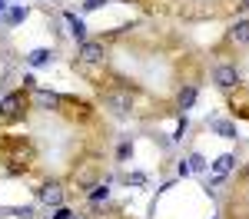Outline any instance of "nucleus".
Returning <instances> with one entry per match:
<instances>
[{"instance_id":"1","label":"nucleus","mask_w":249,"mask_h":219,"mask_svg":"<svg viewBox=\"0 0 249 219\" xmlns=\"http://www.w3.org/2000/svg\"><path fill=\"white\" fill-rule=\"evenodd\" d=\"M0 156L7 163V173H27L30 169V139L23 136H0Z\"/></svg>"},{"instance_id":"2","label":"nucleus","mask_w":249,"mask_h":219,"mask_svg":"<svg viewBox=\"0 0 249 219\" xmlns=\"http://www.w3.org/2000/svg\"><path fill=\"white\" fill-rule=\"evenodd\" d=\"M30 110V90H14L0 100V126L14 123V119H23Z\"/></svg>"},{"instance_id":"3","label":"nucleus","mask_w":249,"mask_h":219,"mask_svg":"<svg viewBox=\"0 0 249 219\" xmlns=\"http://www.w3.org/2000/svg\"><path fill=\"white\" fill-rule=\"evenodd\" d=\"M100 103H103L107 110L120 113V117H126V113H133V110H136V93L130 90V86H113V90H103Z\"/></svg>"},{"instance_id":"4","label":"nucleus","mask_w":249,"mask_h":219,"mask_svg":"<svg viewBox=\"0 0 249 219\" xmlns=\"http://www.w3.org/2000/svg\"><path fill=\"white\" fill-rule=\"evenodd\" d=\"M213 83H216L223 93H232V90L239 86V67H232V63H216V67H213Z\"/></svg>"},{"instance_id":"5","label":"nucleus","mask_w":249,"mask_h":219,"mask_svg":"<svg viewBox=\"0 0 249 219\" xmlns=\"http://www.w3.org/2000/svg\"><path fill=\"white\" fill-rule=\"evenodd\" d=\"M107 57V43L103 40H83L77 47V63H100Z\"/></svg>"},{"instance_id":"6","label":"nucleus","mask_w":249,"mask_h":219,"mask_svg":"<svg viewBox=\"0 0 249 219\" xmlns=\"http://www.w3.org/2000/svg\"><path fill=\"white\" fill-rule=\"evenodd\" d=\"M60 93H50V90H30V106H37V110H47V113H53L60 106Z\"/></svg>"},{"instance_id":"7","label":"nucleus","mask_w":249,"mask_h":219,"mask_svg":"<svg viewBox=\"0 0 249 219\" xmlns=\"http://www.w3.org/2000/svg\"><path fill=\"white\" fill-rule=\"evenodd\" d=\"M37 196L43 199L47 206H60V202H63V186H60V183H43L37 189Z\"/></svg>"},{"instance_id":"8","label":"nucleus","mask_w":249,"mask_h":219,"mask_svg":"<svg viewBox=\"0 0 249 219\" xmlns=\"http://www.w3.org/2000/svg\"><path fill=\"white\" fill-rule=\"evenodd\" d=\"M226 43H232V47H249V20H239L232 27L230 34H226Z\"/></svg>"},{"instance_id":"9","label":"nucleus","mask_w":249,"mask_h":219,"mask_svg":"<svg viewBox=\"0 0 249 219\" xmlns=\"http://www.w3.org/2000/svg\"><path fill=\"white\" fill-rule=\"evenodd\" d=\"M196 83H190V86H179V93H176V110L173 113H183V110H190L193 103H196Z\"/></svg>"},{"instance_id":"10","label":"nucleus","mask_w":249,"mask_h":219,"mask_svg":"<svg viewBox=\"0 0 249 219\" xmlns=\"http://www.w3.org/2000/svg\"><path fill=\"white\" fill-rule=\"evenodd\" d=\"M63 20L70 23V34H73V37L83 43V40H87V23H83L80 17H73V14H63Z\"/></svg>"},{"instance_id":"11","label":"nucleus","mask_w":249,"mask_h":219,"mask_svg":"<svg viewBox=\"0 0 249 219\" xmlns=\"http://www.w3.org/2000/svg\"><path fill=\"white\" fill-rule=\"evenodd\" d=\"M232 163H236V156H232V153H226V156H216V159H213V169H216V173H230Z\"/></svg>"},{"instance_id":"12","label":"nucleus","mask_w":249,"mask_h":219,"mask_svg":"<svg viewBox=\"0 0 249 219\" xmlns=\"http://www.w3.org/2000/svg\"><path fill=\"white\" fill-rule=\"evenodd\" d=\"M110 196V186H103V183H96V186H90V193H87V199L90 202H100V199Z\"/></svg>"},{"instance_id":"13","label":"nucleus","mask_w":249,"mask_h":219,"mask_svg":"<svg viewBox=\"0 0 249 219\" xmlns=\"http://www.w3.org/2000/svg\"><path fill=\"white\" fill-rule=\"evenodd\" d=\"M213 130L223 133V136H236V126H232L230 119H213Z\"/></svg>"},{"instance_id":"14","label":"nucleus","mask_w":249,"mask_h":219,"mask_svg":"<svg viewBox=\"0 0 249 219\" xmlns=\"http://www.w3.org/2000/svg\"><path fill=\"white\" fill-rule=\"evenodd\" d=\"M27 60H30V67H43V63H50V50H34Z\"/></svg>"},{"instance_id":"15","label":"nucleus","mask_w":249,"mask_h":219,"mask_svg":"<svg viewBox=\"0 0 249 219\" xmlns=\"http://www.w3.org/2000/svg\"><path fill=\"white\" fill-rule=\"evenodd\" d=\"M203 169H206V159L199 156V153H193L190 156V173H203Z\"/></svg>"},{"instance_id":"16","label":"nucleus","mask_w":249,"mask_h":219,"mask_svg":"<svg viewBox=\"0 0 249 219\" xmlns=\"http://www.w3.org/2000/svg\"><path fill=\"white\" fill-rule=\"evenodd\" d=\"M23 17H27V7H14V10L7 14V23H20Z\"/></svg>"},{"instance_id":"17","label":"nucleus","mask_w":249,"mask_h":219,"mask_svg":"<svg viewBox=\"0 0 249 219\" xmlns=\"http://www.w3.org/2000/svg\"><path fill=\"white\" fill-rule=\"evenodd\" d=\"M116 156H120V159H130V156H133V143H123V146L116 150Z\"/></svg>"},{"instance_id":"18","label":"nucleus","mask_w":249,"mask_h":219,"mask_svg":"<svg viewBox=\"0 0 249 219\" xmlns=\"http://www.w3.org/2000/svg\"><path fill=\"white\" fill-rule=\"evenodd\" d=\"M53 219H73V213H70L67 206H57V209H53Z\"/></svg>"},{"instance_id":"19","label":"nucleus","mask_w":249,"mask_h":219,"mask_svg":"<svg viewBox=\"0 0 249 219\" xmlns=\"http://www.w3.org/2000/svg\"><path fill=\"white\" fill-rule=\"evenodd\" d=\"M126 183H130V186H143L146 176H143V173H133V176H126Z\"/></svg>"},{"instance_id":"20","label":"nucleus","mask_w":249,"mask_h":219,"mask_svg":"<svg viewBox=\"0 0 249 219\" xmlns=\"http://www.w3.org/2000/svg\"><path fill=\"white\" fill-rule=\"evenodd\" d=\"M103 3H107V0H87V3H83V10H100Z\"/></svg>"},{"instance_id":"21","label":"nucleus","mask_w":249,"mask_h":219,"mask_svg":"<svg viewBox=\"0 0 249 219\" xmlns=\"http://www.w3.org/2000/svg\"><path fill=\"white\" fill-rule=\"evenodd\" d=\"M236 7H246L249 10V0H236Z\"/></svg>"},{"instance_id":"22","label":"nucleus","mask_w":249,"mask_h":219,"mask_svg":"<svg viewBox=\"0 0 249 219\" xmlns=\"http://www.w3.org/2000/svg\"><path fill=\"white\" fill-rule=\"evenodd\" d=\"M0 14H3V0H0Z\"/></svg>"}]
</instances>
